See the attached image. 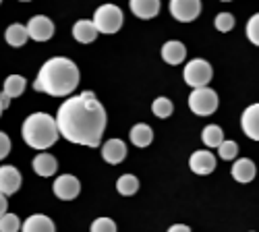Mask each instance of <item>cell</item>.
<instances>
[{"instance_id":"1","label":"cell","mask_w":259,"mask_h":232,"mask_svg":"<svg viewBox=\"0 0 259 232\" xmlns=\"http://www.w3.org/2000/svg\"><path fill=\"white\" fill-rule=\"evenodd\" d=\"M56 126L67 141L98 147L106 131V110L94 91H83L60 104L56 112Z\"/></svg>"},{"instance_id":"2","label":"cell","mask_w":259,"mask_h":232,"mask_svg":"<svg viewBox=\"0 0 259 232\" xmlns=\"http://www.w3.org/2000/svg\"><path fill=\"white\" fill-rule=\"evenodd\" d=\"M81 73L77 65L67 56H54L46 60L33 81V89L52 98H69L79 85Z\"/></svg>"},{"instance_id":"3","label":"cell","mask_w":259,"mask_h":232,"mask_svg":"<svg viewBox=\"0 0 259 232\" xmlns=\"http://www.w3.org/2000/svg\"><path fill=\"white\" fill-rule=\"evenodd\" d=\"M21 135L23 141L31 147V150H48L52 147L60 133L56 126V118L46 114V112H33L25 118L23 126H21Z\"/></svg>"},{"instance_id":"4","label":"cell","mask_w":259,"mask_h":232,"mask_svg":"<svg viewBox=\"0 0 259 232\" xmlns=\"http://www.w3.org/2000/svg\"><path fill=\"white\" fill-rule=\"evenodd\" d=\"M94 25L98 33L114 35L122 27V11L116 5H102L94 15Z\"/></svg>"},{"instance_id":"5","label":"cell","mask_w":259,"mask_h":232,"mask_svg":"<svg viewBox=\"0 0 259 232\" xmlns=\"http://www.w3.org/2000/svg\"><path fill=\"white\" fill-rule=\"evenodd\" d=\"M213 77V69L207 60L203 58H193L187 62V67L183 71V79L189 87L197 89V87H207V83Z\"/></svg>"},{"instance_id":"6","label":"cell","mask_w":259,"mask_h":232,"mask_svg":"<svg viewBox=\"0 0 259 232\" xmlns=\"http://www.w3.org/2000/svg\"><path fill=\"white\" fill-rule=\"evenodd\" d=\"M189 108L197 116H209L218 110V94L211 87H197L189 96Z\"/></svg>"},{"instance_id":"7","label":"cell","mask_w":259,"mask_h":232,"mask_svg":"<svg viewBox=\"0 0 259 232\" xmlns=\"http://www.w3.org/2000/svg\"><path fill=\"white\" fill-rule=\"evenodd\" d=\"M201 13V0H170V15L181 23H191Z\"/></svg>"},{"instance_id":"8","label":"cell","mask_w":259,"mask_h":232,"mask_svg":"<svg viewBox=\"0 0 259 232\" xmlns=\"http://www.w3.org/2000/svg\"><path fill=\"white\" fill-rule=\"evenodd\" d=\"M52 191L60 201H73L81 193V182L73 174H60L52 184Z\"/></svg>"},{"instance_id":"9","label":"cell","mask_w":259,"mask_h":232,"mask_svg":"<svg viewBox=\"0 0 259 232\" xmlns=\"http://www.w3.org/2000/svg\"><path fill=\"white\" fill-rule=\"evenodd\" d=\"M27 33L33 41H48L54 35V23L46 15H35L27 23Z\"/></svg>"},{"instance_id":"10","label":"cell","mask_w":259,"mask_h":232,"mask_svg":"<svg viewBox=\"0 0 259 232\" xmlns=\"http://www.w3.org/2000/svg\"><path fill=\"white\" fill-rule=\"evenodd\" d=\"M189 168L195 174L205 176L211 174L215 170V156L209 150H199V152H193V156L189 158Z\"/></svg>"},{"instance_id":"11","label":"cell","mask_w":259,"mask_h":232,"mask_svg":"<svg viewBox=\"0 0 259 232\" xmlns=\"http://www.w3.org/2000/svg\"><path fill=\"white\" fill-rule=\"evenodd\" d=\"M21 172L17 170L15 166H0V193L3 195H15L21 189Z\"/></svg>"},{"instance_id":"12","label":"cell","mask_w":259,"mask_h":232,"mask_svg":"<svg viewBox=\"0 0 259 232\" xmlns=\"http://www.w3.org/2000/svg\"><path fill=\"white\" fill-rule=\"evenodd\" d=\"M241 126L249 139L259 141V104H251V106L245 108L241 116Z\"/></svg>"},{"instance_id":"13","label":"cell","mask_w":259,"mask_h":232,"mask_svg":"<svg viewBox=\"0 0 259 232\" xmlns=\"http://www.w3.org/2000/svg\"><path fill=\"white\" fill-rule=\"evenodd\" d=\"M102 158L108 164H120L126 158V145L122 139H108L102 143Z\"/></svg>"},{"instance_id":"14","label":"cell","mask_w":259,"mask_h":232,"mask_svg":"<svg viewBox=\"0 0 259 232\" xmlns=\"http://www.w3.org/2000/svg\"><path fill=\"white\" fill-rule=\"evenodd\" d=\"M31 166H33V172H35L37 176H41V178L54 176L56 170H58V162H56V158H54L52 154H48V152H39V154L33 158Z\"/></svg>"},{"instance_id":"15","label":"cell","mask_w":259,"mask_h":232,"mask_svg":"<svg viewBox=\"0 0 259 232\" xmlns=\"http://www.w3.org/2000/svg\"><path fill=\"white\" fill-rule=\"evenodd\" d=\"M128 7H131V13L137 19L149 21V19L158 17V13H160V0H131Z\"/></svg>"},{"instance_id":"16","label":"cell","mask_w":259,"mask_h":232,"mask_svg":"<svg viewBox=\"0 0 259 232\" xmlns=\"http://www.w3.org/2000/svg\"><path fill=\"white\" fill-rule=\"evenodd\" d=\"M185 58H187V48L183 41L170 39L162 46V60L168 62V65H181Z\"/></svg>"},{"instance_id":"17","label":"cell","mask_w":259,"mask_h":232,"mask_svg":"<svg viewBox=\"0 0 259 232\" xmlns=\"http://www.w3.org/2000/svg\"><path fill=\"white\" fill-rule=\"evenodd\" d=\"M255 172H257L255 170V164L249 158H239V160L232 164V178L236 182H241V184L251 182L255 178Z\"/></svg>"},{"instance_id":"18","label":"cell","mask_w":259,"mask_h":232,"mask_svg":"<svg viewBox=\"0 0 259 232\" xmlns=\"http://www.w3.org/2000/svg\"><path fill=\"white\" fill-rule=\"evenodd\" d=\"M21 232H56V226L48 216L33 214L21 224Z\"/></svg>"},{"instance_id":"19","label":"cell","mask_w":259,"mask_h":232,"mask_svg":"<svg viewBox=\"0 0 259 232\" xmlns=\"http://www.w3.org/2000/svg\"><path fill=\"white\" fill-rule=\"evenodd\" d=\"M98 35L100 33H98V29L94 25V21L81 19L73 25V37L79 41V44H92V41H96Z\"/></svg>"},{"instance_id":"20","label":"cell","mask_w":259,"mask_h":232,"mask_svg":"<svg viewBox=\"0 0 259 232\" xmlns=\"http://www.w3.org/2000/svg\"><path fill=\"white\" fill-rule=\"evenodd\" d=\"M128 137H131V143L135 147H147V145H152V141H154V131H152V126L149 124L139 122L131 129Z\"/></svg>"},{"instance_id":"21","label":"cell","mask_w":259,"mask_h":232,"mask_svg":"<svg viewBox=\"0 0 259 232\" xmlns=\"http://www.w3.org/2000/svg\"><path fill=\"white\" fill-rule=\"evenodd\" d=\"M5 39H7V44L13 46V48L25 46V41L29 39L27 27H25V25H21V23H13V25H9L7 31H5Z\"/></svg>"},{"instance_id":"22","label":"cell","mask_w":259,"mask_h":232,"mask_svg":"<svg viewBox=\"0 0 259 232\" xmlns=\"http://www.w3.org/2000/svg\"><path fill=\"white\" fill-rule=\"evenodd\" d=\"M25 85H27L25 77H21V75H9V77L5 79L3 94H7L11 100H13V98H19L21 94L25 91Z\"/></svg>"},{"instance_id":"23","label":"cell","mask_w":259,"mask_h":232,"mask_svg":"<svg viewBox=\"0 0 259 232\" xmlns=\"http://www.w3.org/2000/svg\"><path fill=\"white\" fill-rule=\"evenodd\" d=\"M201 141H203L205 147H209V150H213V147L218 150L220 143L224 141V133H222V129L218 124H207L203 129V133H201Z\"/></svg>"},{"instance_id":"24","label":"cell","mask_w":259,"mask_h":232,"mask_svg":"<svg viewBox=\"0 0 259 232\" xmlns=\"http://www.w3.org/2000/svg\"><path fill=\"white\" fill-rule=\"evenodd\" d=\"M116 191L122 195V197H131L139 191V178L135 174H122L118 176L116 180Z\"/></svg>"},{"instance_id":"25","label":"cell","mask_w":259,"mask_h":232,"mask_svg":"<svg viewBox=\"0 0 259 232\" xmlns=\"http://www.w3.org/2000/svg\"><path fill=\"white\" fill-rule=\"evenodd\" d=\"M172 110H175V106H172V102L164 96L156 98L154 104H152V112H154L156 118H168L172 114Z\"/></svg>"},{"instance_id":"26","label":"cell","mask_w":259,"mask_h":232,"mask_svg":"<svg viewBox=\"0 0 259 232\" xmlns=\"http://www.w3.org/2000/svg\"><path fill=\"white\" fill-rule=\"evenodd\" d=\"M21 230V220L17 214H5L0 216V232H19Z\"/></svg>"},{"instance_id":"27","label":"cell","mask_w":259,"mask_h":232,"mask_svg":"<svg viewBox=\"0 0 259 232\" xmlns=\"http://www.w3.org/2000/svg\"><path fill=\"white\" fill-rule=\"evenodd\" d=\"M218 154H220L222 160H234L236 156H239V143L232 141V139L222 141L220 147H218Z\"/></svg>"},{"instance_id":"28","label":"cell","mask_w":259,"mask_h":232,"mask_svg":"<svg viewBox=\"0 0 259 232\" xmlns=\"http://www.w3.org/2000/svg\"><path fill=\"white\" fill-rule=\"evenodd\" d=\"M213 25H215V29H218V31L228 33V31H232V27H234V17H232L230 13H218V15H215Z\"/></svg>"},{"instance_id":"29","label":"cell","mask_w":259,"mask_h":232,"mask_svg":"<svg viewBox=\"0 0 259 232\" xmlns=\"http://www.w3.org/2000/svg\"><path fill=\"white\" fill-rule=\"evenodd\" d=\"M247 37L251 44L259 46V13H255L249 21H247Z\"/></svg>"},{"instance_id":"30","label":"cell","mask_w":259,"mask_h":232,"mask_svg":"<svg viewBox=\"0 0 259 232\" xmlns=\"http://www.w3.org/2000/svg\"><path fill=\"white\" fill-rule=\"evenodd\" d=\"M90 232H116V224L110 218H98L92 222Z\"/></svg>"},{"instance_id":"31","label":"cell","mask_w":259,"mask_h":232,"mask_svg":"<svg viewBox=\"0 0 259 232\" xmlns=\"http://www.w3.org/2000/svg\"><path fill=\"white\" fill-rule=\"evenodd\" d=\"M11 154V139L5 131H0V160H5Z\"/></svg>"},{"instance_id":"32","label":"cell","mask_w":259,"mask_h":232,"mask_svg":"<svg viewBox=\"0 0 259 232\" xmlns=\"http://www.w3.org/2000/svg\"><path fill=\"white\" fill-rule=\"evenodd\" d=\"M168 232H191V228L187 224H172L168 228Z\"/></svg>"},{"instance_id":"33","label":"cell","mask_w":259,"mask_h":232,"mask_svg":"<svg viewBox=\"0 0 259 232\" xmlns=\"http://www.w3.org/2000/svg\"><path fill=\"white\" fill-rule=\"evenodd\" d=\"M7 209H9V201H7V195L0 193V216H5L7 214Z\"/></svg>"},{"instance_id":"34","label":"cell","mask_w":259,"mask_h":232,"mask_svg":"<svg viewBox=\"0 0 259 232\" xmlns=\"http://www.w3.org/2000/svg\"><path fill=\"white\" fill-rule=\"evenodd\" d=\"M0 104H3V108L7 110V108L11 106V98H9L7 94H0Z\"/></svg>"},{"instance_id":"35","label":"cell","mask_w":259,"mask_h":232,"mask_svg":"<svg viewBox=\"0 0 259 232\" xmlns=\"http://www.w3.org/2000/svg\"><path fill=\"white\" fill-rule=\"evenodd\" d=\"M19 3H31V0H19Z\"/></svg>"},{"instance_id":"36","label":"cell","mask_w":259,"mask_h":232,"mask_svg":"<svg viewBox=\"0 0 259 232\" xmlns=\"http://www.w3.org/2000/svg\"><path fill=\"white\" fill-rule=\"evenodd\" d=\"M3 110H5V108H3V104H0V114H3Z\"/></svg>"},{"instance_id":"37","label":"cell","mask_w":259,"mask_h":232,"mask_svg":"<svg viewBox=\"0 0 259 232\" xmlns=\"http://www.w3.org/2000/svg\"><path fill=\"white\" fill-rule=\"evenodd\" d=\"M220 3H232V0H220Z\"/></svg>"},{"instance_id":"38","label":"cell","mask_w":259,"mask_h":232,"mask_svg":"<svg viewBox=\"0 0 259 232\" xmlns=\"http://www.w3.org/2000/svg\"><path fill=\"white\" fill-rule=\"evenodd\" d=\"M0 3H3V0H0Z\"/></svg>"}]
</instances>
